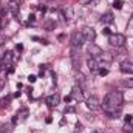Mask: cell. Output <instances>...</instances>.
<instances>
[{
  "instance_id": "obj_22",
  "label": "cell",
  "mask_w": 133,
  "mask_h": 133,
  "mask_svg": "<svg viewBox=\"0 0 133 133\" xmlns=\"http://www.w3.org/2000/svg\"><path fill=\"white\" fill-rule=\"evenodd\" d=\"M132 119H133L132 115H125V116H124V121H125V122H132Z\"/></svg>"
},
{
  "instance_id": "obj_17",
  "label": "cell",
  "mask_w": 133,
  "mask_h": 133,
  "mask_svg": "<svg viewBox=\"0 0 133 133\" xmlns=\"http://www.w3.org/2000/svg\"><path fill=\"white\" fill-rule=\"evenodd\" d=\"M122 84H124V87H127V88H133V79H124Z\"/></svg>"
},
{
  "instance_id": "obj_14",
  "label": "cell",
  "mask_w": 133,
  "mask_h": 133,
  "mask_svg": "<svg viewBox=\"0 0 133 133\" xmlns=\"http://www.w3.org/2000/svg\"><path fill=\"white\" fill-rule=\"evenodd\" d=\"M9 9H11V12H12L14 16H17V14H19L20 6H19V3H17V2H14V0H12V2L9 3Z\"/></svg>"
},
{
  "instance_id": "obj_13",
  "label": "cell",
  "mask_w": 133,
  "mask_h": 133,
  "mask_svg": "<svg viewBox=\"0 0 133 133\" xmlns=\"http://www.w3.org/2000/svg\"><path fill=\"white\" fill-rule=\"evenodd\" d=\"M101 22L108 25V23H113L115 22V17H113L111 12H105V16H102V19H101Z\"/></svg>"
},
{
  "instance_id": "obj_18",
  "label": "cell",
  "mask_w": 133,
  "mask_h": 133,
  "mask_svg": "<svg viewBox=\"0 0 133 133\" xmlns=\"http://www.w3.org/2000/svg\"><path fill=\"white\" fill-rule=\"evenodd\" d=\"M122 5H124V2H122V0H115V2H113V8H116V9H121V8H122Z\"/></svg>"
},
{
  "instance_id": "obj_24",
  "label": "cell",
  "mask_w": 133,
  "mask_h": 133,
  "mask_svg": "<svg viewBox=\"0 0 133 133\" xmlns=\"http://www.w3.org/2000/svg\"><path fill=\"white\" fill-rule=\"evenodd\" d=\"M28 79H30V82H31V84H34V82H36V81H37V77H36V76H34V74H31V76H30V77H28Z\"/></svg>"
},
{
  "instance_id": "obj_25",
  "label": "cell",
  "mask_w": 133,
  "mask_h": 133,
  "mask_svg": "<svg viewBox=\"0 0 133 133\" xmlns=\"http://www.w3.org/2000/svg\"><path fill=\"white\" fill-rule=\"evenodd\" d=\"M3 43H5V37H3V36H2V34H0V46H2V45H3Z\"/></svg>"
},
{
  "instance_id": "obj_9",
  "label": "cell",
  "mask_w": 133,
  "mask_h": 133,
  "mask_svg": "<svg viewBox=\"0 0 133 133\" xmlns=\"http://www.w3.org/2000/svg\"><path fill=\"white\" fill-rule=\"evenodd\" d=\"M121 71L125 73V74H133V62L124 61V62L121 64Z\"/></svg>"
},
{
  "instance_id": "obj_23",
  "label": "cell",
  "mask_w": 133,
  "mask_h": 133,
  "mask_svg": "<svg viewBox=\"0 0 133 133\" xmlns=\"http://www.w3.org/2000/svg\"><path fill=\"white\" fill-rule=\"evenodd\" d=\"M8 102H9V98H8V99H2V104H0V107H6V105H8Z\"/></svg>"
},
{
  "instance_id": "obj_4",
  "label": "cell",
  "mask_w": 133,
  "mask_h": 133,
  "mask_svg": "<svg viewBox=\"0 0 133 133\" xmlns=\"http://www.w3.org/2000/svg\"><path fill=\"white\" fill-rule=\"evenodd\" d=\"M87 107L91 110V111H95V110H98V108H101V99L98 98V96H90L88 99H87Z\"/></svg>"
},
{
  "instance_id": "obj_7",
  "label": "cell",
  "mask_w": 133,
  "mask_h": 133,
  "mask_svg": "<svg viewBox=\"0 0 133 133\" xmlns=\"http://www.w3.org/2000/svg\"><path fill=\"white\" fill-rule=\"evenodd\" d=\"M71 43H73V46H74V48H79V46H82V45L85 43V40H84L82 34L79 33V31L73 34V37H71Z\"/></svg>"
},
{
  "instance_id": "obj_3",
  "label": "cell",
  "mask_w": 133,
  "mask_h": 133,
  "mask_svg": "<svg viewBox=\"0 0 133 133\" xmlns=\"http://www.w3.org/2000/svg\"><path fill=\"white\" fill-rule=\"evenodd\" d=\"M81 34H82V37H84L85 42H93L95 37H96V33H95V30L91 26H84L81 30Z\"/></svg>"
},
{
  "instance_id": "obj_20",
  "label": "cell",
  "mask_w": 133,
  "mask_h": 133,
  "mask_svg": "<svg viewBox=\"0 0 133 133\" xmlns=\"http://www.w3.org/2000/svg\"><path fill=\"white\" fill-rule=\"evenodd\" d=\"M5 84H6V79H3V77H0V91L5 88Z\"/></svg>"
},
{
  "instance_id": "obj_1",
  "label": "cell",
  "mask_w": 133,
  "mask_h": 133,
  "mask_svg": "<svg viewBox=\"0 0 133 133\" xmlns=\"http://www.w3.org/2000/svg\"><path fill=\"white\" fill-rule=\"evenodd\" d=\"M122 104H124V96L121 91H110L105 95L102 107H104V111L108 115V118L115 119L118 118L119 110L122 108Z\"/></svg>"
},
{
  "instance_id": "obj_12",
  "label": "cell",
  "mask_w": 133,
  "mask_h": 133,
  "mask_svg": "<svg viewBox=\"0 0 133 133\" xmlns=\"http://www.w3.org/2000/svg\"><path fill=\"white\" fill-rule=\"evenodd\" d=\"M87 65H88V70H90V71H98V70H99V64H98V61H96L95 57H90V59L87 61Z\"/></svg>"
},
{
  "instance_id": "obj_8",
  "label": "cell",
  "mask_w": 133,
  "mask_h": 133,
  "mask_svg": "<svg viewBox=\"0 0 133 133\" xmlns=\"http://www.w3.org/2000/svg\"><path fill=\"white\" fill-rule=\"evenodd\" d=\"M88 53L91 54V57H95V59H96V57H99L104 51L101 50L98 45H95V43H90V45H88Z\"/></svg>"
},
{
  "instance_id": "obj_15",
  "label": "cell",
  "mask_w": 133,
  "mask_h": 133,
  "mask_svg": "<svg viewBox=\"0 0 133 133\" xmlns=\"http://www.w3.org/2000/svg\"><path fill=\"white\" fill-rule=\"evenodd\" d=\"M17 116H19V119H26L30 116V110L28 108H22V110H19Z\"/></svg>"
},
{
  "instance_id": "obj_2",
  "label": "cell",
  "mask_w": 133,
  "mask_h": 133,
  "mask_svg": "<svg viewBox=\"0 0 133 133\" xmlns=\"http://www.w3.org/2000/svg\"><path fill=\"white\" fill-rule=\"evenodd\" d=\"M108 42H110V45H113V46H122L124 43H125V36L124 34H110L108 36Z\"/></svg>"
},
{
  "instance_id": "obj_27",
  "label": "cell",
  "mask_w": 133,
  "mask_h": 133,
  "mask_svg": "<svg viewBox=\"0 0 133 133\" xmlns=\"http://www.w3.org/2000/svg\"><path fill=\"white\" fill-rule=\"evenodd\" d=\"M71 99H73L71 96H66V98H65V102H70V101H71Z\"/></svg>"
},
{
  "instance_id": "obj_16",
  "label": "cell",
  "mask_w": 133,
  "mask_h": 133,
  "mask_svg": "<svg viewBox=\"0 0 133 133\" xmlns=\"http://www.w3.org/2000/svg\"><path fill=\"white\" fill-rule=\"evenodd\" d=\"M64 16H65V20H71V19H73V9H71V8H68V9H65Z\"/></svg>"
},
{
  "instance_id": "obj_11",
  "label": "cell",
  "mask_w": 133,
  "mask_h": 133,
  "mask_svg": "<svg viewBox=\"0 0 133 133\" xmlns=\"http://www.w3.org/2000/svg\"><path fill=\"white\" fill-rule=\"evenodd\" d=\"M45 102H46L48 107H56V105L59 104V95H50V96L45 99Z\"/></svg>"
},
{
  "instance_id": "obj_10",
  "label": "cell",
  "mask_w": 133,
  "mask_h": 133,
  "mask_svg": "<svg viewBox=\"0 0 133 133\" xmlns=\"http://www.w3.org/2000/svg\"><path fill=\"white\" fill-rule=\"evenodd\" d=\"M71 98H74L76 101H82L84 99V91L81 87H73V91H71Z\"/></svg>"
},
{
  "instance_id": "obj_21",
  "label": "cell",
  "mask_w": 133,
  "mask_h": 133,
  "mask_svg": "<svg viewBox=\"0 0 133 133\" xmlns=\"http://www.w3.org/2000/svg\"><path fill=\"white\" fill-rule=\"evenodd\" d=\"M99 74H101V76H107V74H108V70H107V68H101Z\"/></svg>"
},
{
  "instance_id": "obj_19",
  "label": "cell",
  "mask_w": 133,
  "mask_h": 133,
  "mask_svg": "<svg viewBox=\"0 0 133 133\" xmlns=\"http://www.w3.org/2000/svg\"><path fill=\"white\" fill-rule=\"evenodd\" d=\"M132 130H133V125H130V122H125V125H124V132L130 133Z\"/></svg>"
},
{
  "instance_id": "obj_26",
  "label": "cell",
  "mask_w": 133,
  "mask_h": 133,
  "mask_svg": "<svg viewBox=\"0 0 133 133\" xmlns=\"http://www.w3.org/2000/svg\"><path fill=\"white\" fill-rule=\"evenodd\" d=\"M102 33H104V34H108V36H110V30H108V28H104V30H102Z\"/></svg>"
},
{
  "instance_id": "obj_5",
  "label": "cell",
  "mask_w": 133,
  "mask_h": 133,
  "mask_svg": "<svg viewBox=\"0 0 133 133\" xmlns=\"http://www.w3.org/2000/svg\"><path fill=\"white\" fill-rule=\"evenodd\" d=\"M12 57H14V53H12V51H6V53H5V57L0 61V68L5 70V68L11 66V61H12Z\"/></svg>"
},
{
  "instance_id": "obj_6",
  "label": "cell",
  "mask_w": 133,
  "mask_h": 133,
  "mask_svg": "<svg viewBox=\"0 0 133 133\" xmlns=\"http://www.w3.org/2000/svg\"><path fill=\"white\" fill-rule=\"evenodd\" d=\"M96 61H98L99 66H102V64H104V65H107V64L113 62V54H110V53H102L99 57H96Z\"/></svg>"
}]
</instances>
